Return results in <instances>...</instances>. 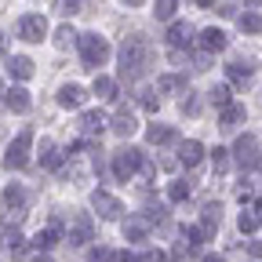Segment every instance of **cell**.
I'll return each instance as SVG.
<instances>
[{
  "instance_id": "6da1fadb",
  "label": "cell",
  "mask_w": 262,
  "mask_h": 262,
  "mask_svg": "<svg viewBox=\"0 0 262 262\" xmlns=\"http://www.w3.org/2000/svg\"><path fill=\"white\" fill-rule=\"evenodd\" d=\"M149 62H153V44L146 37H127L120 44V77L124 80H139L146 70H149Z\"/></svg>"
},
{
  "instance_id": "7a4b0ae2",
  "label": "cell",
  "mask_w": 262,
  "mask_h": 262,
  "mask_svg": "<svg viewBox=\"0 0 262 262\" xmlns=\"http://www.w3.org/2000/svg\"><path fill=\"white\" fill-rule=\"evenodd\" d=\"M77 48H80V58H84L88 70H102L106 58H110V40L102 37V33H84V37L77 40Z\"/></svg>"
},
{
  "instance_id": "3957f363",
  "label": "cell",
  "mask_w": 262,
  "mask_h": 262,
  "mask_svg": "<svg viewBox=\"0 0 262 262\" xmlns=\"http://www.w3.org/2000/svg\"><path fill=\"white\" fill-rule=\"evenodd\" d=\"M110 160H113V175H117L120 182H127L135 171L146 168V160H149V157H146L142 149H135V146H124V149H117Z\"/></svg>"
},
{
  "instance_id": "277c9868",
  "label": "cell",
  "mask_w": 262,
  "mask_h": 262,
  "mask_svg": "<svg viewBox=\"0 0 262 262\" xmlns=\"http://www.w3.org/2000/svg\"><path fill=\"white\" fill-rule=\"evenodd\" d=\"M29 149H33V131H18V135L8 142V157H4V168L8 171H22L29 168Z\"/></svg>"
},
{
  "instance_id": "5b68a950",
  "label": "cell",
  "mask_w": 262,
  "mask_h": 262,
  "mask_svg": "<svg viewBox=\"0 0 262 262\" xmlns=\"http://www.w3.org/2000/svg\"><path fill=\"white\" fill-rule=\"evenodd\" d=\"M91 208L98 211V219H106V222H117L124 215V204L117 201L113 193H106V189H95L91 193Z\"/></svg>"
},
{
  "instance_id": "8992f818",
  "label": "cell",
  "mask_w": 262,
  "mask_h": 262,
  "mask_svg": "<svg viewBox=\"0 0 262 262\" xmlns=\"http://www.w3.org/2000/svg\"><path fill=\"white\" fill-rule=\"evenodd\" d=\"M18 37L29 40V44H40V40L48 37V18H44V15H22V22H18Z\"/></svg>"
},
{
  "instance_id": "52a82bcc",
  "label": "cell",
  "mask_w": 262,
  "mask_h": 262,
  "mask_svg": "<svg viewBox=\"0 0 262 262\" xmlns=\"http://www.w3.org/2000/svg\"><path fill=\"white\" fill-rule=\"evenodd\" d=\"M0 248H4L11 258H26V251H29L26 241H22V233H18V226H8V222L0 226Z\"/></svg>"
},
{
  "instance_id": "ba28073f",
  "label": "cell",
  "mask_w": 262,
  "mask_h": 262,
  "mask_svg": "<svg viewBox=\"0 0 262 262\" xmlns=\"http://www.w3.org/2000/svg\"><path fill=\"white\" fill-rule=\"evenodd\" d=\"M233 157H237V164L241 168H255L258 164V142H255V135H241L237 139V146H233Z\"/></svg>"
},
{
  "instance_id": "9c48e42d",
  "label": "cell",
  "mask_w": 262,
  "mask_h": 262,
  "mask_svg": "<svg viewBox=\"0 0 262 262\" xmlns=\"http://www.w3.org/2000/svg\"><path fill=\"white\" fill-rule=\"evenodd\" d=\"M91 233H95V222L88 215H77L73 226H70V233H66V244L70 248H80V244H91Z\"/></svg>"
},
{
  "instance_id": "30bf717a",
  "label": "cell",
  "mask_w": 262,
  "mask_h": 262,
  "mask_svg": "<svg viewBox=\"0 0 262 262\" xmlns=\"http://www.w3.org/2000/svg\"><path fill=\"white\" fill-rule=\"evenodd\" d=\"M149 226H153V222H149L146 215H127V219H124V241H127V244L146 241V237H149Z\"/></svg>"
},
{
  "instance_id": "8fae6325",
  "label": "cell",
  "mask_w": 262,
  "mask_h": 262,
  "mask_svg": "<svg viewBox=\"0 0 262 262\" xmlns=\"http://www.w3.org/2000/svg\"><path fill=\"white\" fill-rule=\"evenodd\" d=\"M110 131L113 135H120V139H131L139 131V120H135V113H127V110H117L113 113V120H110Z\"/></svg>"
},
{
  "instance_id": "7c38bea8",
  "label": "cell",
  "mask_w": 262,
  "mask_h": 262,
  "mask_svg": "<svg viewBox=\"0 0 262 262\" xmlns=\"http://www.w3.org/2000/svg\"><path fill=\"white\" fill-rule=\"evenodd\" d=\"M196 44H201L204 55H215V51H226L229 40H226V33H222V29L211 26V29H201V40H196Z\"/></svg>"
},
{
  "instance_id": "4fadbf2b",
  "label": "cell",
  "mask_w": 262,
  "mask_h": 262,
  "mask_svg": "<svg viewBox=\"0 0 262 262\" xmlns=\"http://www.w3.org/2000/svg\"><path fill=\"white\" fill-rule=\"evenodd\" d=\"M168 44H171L179 55H182V48L189 51V48H193V29H189L186 22H171V29H168Z\"/></svg>"
},
{
  "instance_id": "5bb4252c",
  "label": "cell",
  "mask_w": 262,
  "mask_h": 262,
  "mask_svg": "<svg viewBox=\"0 0 262 262\" xmlns=\"http://www.w3.org/2000/svg\"><path fill=\"white\" fill-rule=\"evenodd\" d=\"M4 208L11 211V219H15V222L22 219V211H26V189H22V186H15V182H11V186L4 189Z\"/></svg>"
},
{
  "instance_id": "9a60e30c",
  "label": "cell",
  "mask_w": 262,
  "mask_h": 262,
  "mask_svg": "<svg viewBox=\"0 0 262 262\" xmlns=\"http://www.w3.org/2000/svg\"><path fill=\"white\" fill-rule=\"evenodd\" d=\"M77 127H80V135H102V131H106V117L98 110H84L80 120H77Z\"/></svg>"
},
{
  "instance_id": "2e32d148",
  "label": "cell",
  "mask_w": 262,
  "mask_h": 262,
  "mask_svg": "<svg viewBox=\"0 0 262 262\" xmlns=\"http://www.w3.org/2000/svg\"><path fill=\"white\" fill-rule=\"evenodd\" d=\"M58 106H62V110H80V106H84V88H80V84L58 88Z\"/></svg>"
},
{
  "instance_id": "e0dca14e",
  "label": "cell",
  "mask_w": 262,
  "mask_h": 262,
  "mask_svg": "<svg viewBox=\"0 0 262 262\" xmlns=\"http://www.w3.org/2000/svg\"><path fill=\"white\" fill-rule=\"evenodd\" d=\"M201 157H204V146L196 142V139H189V142L179 146V164H182V168H196V164H201Z\"/></svg>"
},
{
  "instance_id": "ac0fdd59",
  "label": "cell",
  "mask_w": 262,
  "mask_h": 262,
  "mask_svg": "<svg viewBox=\"0 0 262 262\" xmlns=\"http://www.w3.org/2000/svg\"><path fill=\"white\" fill-rule=\"evenodd\" d=\"M146 139H149V146H168V142H175L179 135H175L171 124H149V127H146Z\"/></svg>"
},
{
  "instance_id": "d6986e66",
  "label": "cell",
  "mask_w": 262,
  "mask_h": 262,
  "mask_svg": "<svg viewBox=\"0 0 262 262\" xmlns=\"http://www.w3.org/2000/svg\"><path fill=\"white\" fill-rule=\"evenodd\" d=\"M40 168H48V171H58V168H62V149H58L51 139L40 142Z\"/></svg>"
},
{
  "instance_id": "ffe728a7",
  "label": "cell",
  "mask_w": 262,
  "mask_h": 262,
  "mask_svg": "<svg viewBox=\"0 0 262 262\" xmlns=\"http://www.w3.org/2000/svg\"><path fill=\"white\" fill-rule=\"evenodd\" d=\"M4 106H8L11 113H29V106H33V102H29V91H26V88H11V91L4 95Z\"/></svg>"
},
{
  "instance_id": "44dd1931",
  "label": "cell",
  "mask_w": 262,
  "mask_h": 262,
  "mask_svg": "<svg viewBox=\"0 0 262 262\" xmlns=\"http://www.w3.org/2000/svg\"><path fill=\"white\" fill-rule=\"evenodd\" d=\"M8 70H11L15 80H29L37 66H33V58H26V55H11V58H8Z\"/></svg>"
},
{
  "instance_id": "7402d4cb",
  "label": "cell",
  "mask_w": 262,
  "mask_h": 262,
  "mask_svg": "<svg viewBox=\"0 0 262 262\" xmlns=\"http://www.w3.org/2000/svg\"><path fill=\"white\" fill-rule=\"evenodd\" d=\"M58 233H62V222H51L48 229H40L37 237H33V248H37L40 255L48 251V248H55V241H58Z\"/></svg>"
},
{
  "instance_id": "603a6c76",
  "label": "cell",
  "mask_w": 262,
  "mask_h": 262,
  "mask_svg": "<svg viewBox=\"0 0 262 262\" xmlns=\"http://www.w3.org/2000/svg\"><path fill=\"white\" fill-rule=\"evenodd\" d=\"M244 117H248V110L233 102V106H229V110H222V117H219V124H222L226 131H233V127H241V124H244Z\"/></svg>"
},
{
  "instance_id": "cb8c5ba5",
  "label": "cell",
  "mask_w": 262,
  "mask_h": 262,
  "mask_svg": "<svg viewBox=\"0 0 262 262\" xmlns=\"http://www.w3.org/2000/svg\"><path fill=\"white\" fill-rule=\"evenodd\" d=\"M226 70H229V80H233V84H248L251 80V62L248 58H233Z\"/></svg>"
},
{
  "instance_id": "d4e9b609",
  "label": "cell",
  "mask_w": 262,
  "mask_h": 262,
  "mask_svg": "<svg viewBox=\"0 0 262 262\" xmlns=\"http://www.w3.org/2000/svg\"><path fill=\"white\" fill-rule=\"evenodd\" d=\"M219 215H222V204H204V211H201V229H204V237H211L215 229H219Z\"/></svg>"
},
{
  "instance_id": "484cf974",
  "label": "cell",
  "mask_w": 262,
  "mask_h": 262,
  "mask_svg": "<svg viewBox=\"0 0 262 262\" xmlns=\"http://www.w3.org/2000/svg\"><path fill=\"white\" fill-rule=\"evenodd\" d=\"M91 91L110 102V98H117V80H113V77H95V88H91Z\"/></svg>"
},
{
  "instance_id": "4316f807",
  "label": "cell",
  "mask_w": 262,
  "mask_h": 262,
  "mask_svg": "<svg viewBox=\"0 0 262 262\" xmlns=\"http://www.w3.org/2000/svg\"><path fill=\"white\" fill-rule=\"evenodd\" d=\"M186 196H189V186H186L182 179H175V182H168V201H171V204H182V201H186Z\"/></svg>"
},
{
  "instance_id": "83f0119b",
  "label": "cell",
  "mask_w": 262,
  "mask_h": 262,
  "mask_svg": "<svg viewBox=\"0 0 262 262\" xmlns=\"http://www.w3.org/2000/svg\"><path fill=\"white\" fill-rule=\"evenodd\" d=\"M241 29L244 33H262V15L258 11H244L241 15Z\"/></svg>"
},
{
  "instance_id": "f1b7e54d",
  "label": "cell",
  "mask_w": 262,
  "mask_h": 262,
  "mask_svg": "<svg viewBox=\"0 0 262 262\" xmlns=\"http://www.w3.org/2000/svg\"><path fill=\"white\" fill-rule=\"evenodd\" d=\"M208 98H211V102H215L219 110H229V106H233V102H229V88H226V84L211 88V91H208Z\"/></svg>"
},
{
  "instance_id": "f546056e",
  "label": "cell",
  "mask_w": 262,
  "mask_h": 262,
  "mask_svg": "<svg viewBox=\"0 0 262 262\" xmlns=\"http://www.w3.org/2000/svg\"><path fill=\"white\" fill-rule=\"evenodd\" d=\"M182 241H186V248H189V251H196V248H201V241H204V229L186 226V229H182Z\"/></svg>"
},
{
  "instance_id": "4dcf8cb0",
  "label": "cell",
  "mask_w": 262,
  "mask_h": 262,
  "mask_svg": "<svg viewBox=\"0 0 262 262\" xmlns=\"http://www.w3.org/2000/svg\"><path fill=\"white\" fill-rule=\"evenodd\" d=\"M175 11H179V4H175V0H160V4L153 8V15H157L160 22H168V18H175Z\"/></svg>"
},
{
  "instance_id": "1f68e13d",
  "label": "cell",
  "mask_w": 262,
  "mask_h": 262,
  "mask_svg": "<svg viewBox=\"0 0 262 262\" xmlns=\"http://www.w3.org/2000/svg\"><path fill=\"white\" fill-rule=\"evenodd\" d=\"M77 40H80V37H77L70 26H58V33H55V44H58V48H70V44H77Z\"/></svg>"
},
{
  "instance_id": "d6a6232c",
  "label": "cell",
  "mask_w": 262,
  "mask_h": 262,
  "mask_svg": "<svg viewBox=\"0 0 262 262\" xmlns=\"http://www.w3.org/2000/svg\"><path fill=\"white\" fill-rule=\"evenodd\" d=\"M182 113L196 117V113H201V98H196V95H182Z\"/></svg>"
},
{
  "instance_id": "836d02e7",
  "label": "cell",
  "mask_w": 262,
  "mask_h": 262,
  "mask_svg": "<svg viewBox=\"0 0 262 262\" xmlns=\"http://www.w3.org/2000/svg\"><path fill=\"white\" fill-rule=\"evenodd\" d=\"M175 88H182V77L168 73V77H160V84H157V95H160V91H175Z\"/></svg>"
},
{
  "instance_id": "e575fe53",
  "label": "cell",
  "mask_w": 262,
  "mask_h": 262,
  "mask_svg": "<svg viewBox=\"0 0 262 262\" xmlns=\"http://www.w3.org/2000/svg\"><path fill=\"white\" fill-rule=\"evenodd\" d=\"M211 164H215V171L222 175V171L229 168V153H226V149H215V153H211Z\"/></svg>"
},
{
  "instance_id": "d590c367",
  "label": "cell",
  "mask_w": 262,
  "mask_h": 262,
  "mask_svg": "<svg viewBox=\"0 0 262 262\" xmlns=\"http://www.w3.org/2000/svg\"><path fill=\"white\" fill-rule=\"evenodd\" d=\"M139 102H142L146 110H157V106H160V98H157V91H153V88H146V91L139 95Z\"/></svg>"
},
{
  "instance_id": "8d00e7d4",
  "label": "cell",
  "mask_w": 262,
  "mask_h": 262,
  "mask_svg": "<svg viewBox=\"0 0 262 262\" xmlns=\"http://www.w3.org/2000/svg\"><path fill=\"white\" fill-rule=\"evenodd\" d=\"M110 258H113V251H110V248H102V244L91 251V262H110Z\"/></svg>"
},
{
  "instance_id": "74e56055",
  "label": "cell",
  "mask_w": 262,
  "mask_h": 262,
  "mask_svg": "<svg viewBox=\"0 0 262 262\" xmlns=\"http://www.w3.org/2000/svg\"><path fill=\"white\" fill-rule=\"evenodd\" d=\"M255 226H258V222H255V219H251V215L244 211V215H241V233H251Z\"/></svg>"
},
{
  "instance_id": "f35d334b",
  "label": "cell",
  "mask_w": 262,
  "mask_h": 262,
  "mask_svg": "<svg viewBox=\"0 0 262 262\" xmlns=\"http://www.w3.org/2000/svg\"><path fill=\"white\" fill-rule=\"evenodd\" d=\"M142 262H168V255H164V251H146Z\"/></svg>"
},
{
  "instance_id": "ab89813d",
  "label": "cell",
  "mask_w": 262,
  "mask_h": 262,
  "mask_svg": "<svg viewBox=\"0 0 262 262\" xmlns=\"http://www.w3.org/2000/svg\"><path fill=\"white\" fill-rule=\"evenodd\" d=\"M55 8H58L62 15H77V11H80V4H55Z\"/></svg>"
},
{
  "instance_id": "60d3db41",
  "label": "cell",
  "mask_w": 262,
  "mask_h": 262,
  "mask_svg": "<svg viewBox=\"0 0 262 262\" xmlns=\"http://www.w3.org/2000/svg\"><path fill=\"white\" fill-rule=\"evenodd\" d=\"M117 262H142V258H135L131 251H120V255H117Z\"/></svg>"
},
{
  "instance_id": "b9f144b4",
  "label": "cell",
  "mask_w": 262,
  "mask_h": 262,
  "mask_svg": "<svg viewBox=\"0 0 262 262\" xmlns=\"http://www.w3.org/2000/svg\"><path fill=\"white\" fill-rule=\"evenodd\" d=\"M248 251H251L255 258H262V241H255V244H248Z\"/></svg>"
},
{
  "instance_id": "7bdbcfd3",
  "label": "cell",
  "mask_w": 262,
  "mask_h": 262,
  "mask_svg": "<svg viewBox=\"0 0 262 262\" xmlns=\"http://www.w3.org/2000/svg\"><path fill=\"white\" fill-rule=\"evenodd\" d=\"M201 262H226V258H222V255H204Z\"/></svg>"
},
{
  "instance_id": "ee69618b",
  "label": "cell",
  "mask_w": 262,
  "mask_h": 262,
  "mask_svg": "<svg viewBox=\"0 0 262 262\" xmlns=\"http://www.w3.org/2000/svg\"><path fill=\"white\" fill-rule=\"evenodd\" d=\"M33 262H55L51 255H37V258H33Z\"/></svg>"
},
{
  "instance_id": "f6af8a7d",
  "label": "cell",
  "mask_w": 262,
  "mask_h": 262,
  "mask_svg": "<svg viewBox=\"0 0 262 262\" xmlns=\"http://www.w3.org/2000/svg\"><path fill=\"white\" fill-rule=\"evenodd\" d=\"M4 95H8V91H4V80H0V98H4Z\"/></svg>"
},
{
  "instance_id": "bcb514c9",
  "label": "cell",
  "mask_w": 262,
  "mask_h": 262,
  "mask_svg": "<svg viewBox=\"0 0 262 262\" xmlns=\"http://www.w3.org/2000/svg\"><path fill=\"white\" fill-rule=\"evenodd\" d=\"M258 215H262V204H258Z\"/></svg>"
}]
</instances>
